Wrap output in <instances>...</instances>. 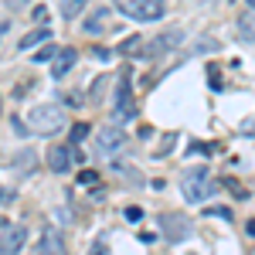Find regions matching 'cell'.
Returning <instances> with one entry per match:
<instances>
[{
	"label": "cell",
	"instance_id": "1",
	"mask_svg": "<svg viewBox=\"0 0 255 255\" xmlns=\"http://www.w3.org/2000/svg\"><path fill=\"white\" fill-rule=\"evenodd\" d=\"M215 187H218V184L211 180L208 167H191V170H184V180H180V194H184V201L201 204V201L211 194Z\"/></svg>",
	"mask_w": 255,
	"mask_h": 255
},
{
	"label": "cell",
	"instance_id": "2",
	"mask_svg": "<svg viewBox=\"0 0 255 255\" xmlns=\"http://www.w3.org/2000/svg\"><path fill=\"white\" fill-rule=\"evenodd\" d=\"M27 126H31V133L51 136V133L65 129V113H61L58 106H34L31 116H27Z\"/></svg>",
	"mask_w": 255,
	"mask_h": 255
},
{
	"label": "cell",
	"instance_id": "3",
	"mask_svg": "<svg viewBox=\"0 0 255 255\" xmlns=\"http://www.w3.org/2000/svg\"><path fill=\"white\" fill-rule=\"evenodd\" d=\"M123 14L136 20H160L163 17V0H113Z\"/></svg>",
	"mask_w": 255,
	"mask_h": 255
},
{
	"label": "cell",
	"instance_id": "4",
	"mask_svg": "<svg viewBox=\"0 0 255 255\" xmlns=\"http://www.w3.org/2000/svg\"><path fill=\"white\" fill-rule=\"evenodd\" d=\"M24 238H27L24 225H7L0 232V255H17L24 249Z\"/></svg>",
	"mask_w": 255,
	"mask_h": 255
},
{
	"label": "cell",
	"instance_id": "5",
	"mask_svg": "<svg viewBox=\"0 0 255 255\" xmlns=\"http://www.w3.org/2000/svg\"><path fill=\"white\" fill-rule=\"evenodd\" d=\"M96 146H99V153H102V157H109V153H116V150H123V146H126V133H123V129H116V126H106V129L99 133Z\"/></svg>",
	"mask_w": 255,
	"mask_h": 255
},
{
	"label": "cell",
	"instance_id": "6",
	"mask_svg": "<svg viewBox=\"0 0 255 255\" xmlns=\"http://www.w3.org/2000/svg\"><path fill=\"white\" fill-rule=\"evenodd\" d=\"M160 225H163V235L170 242H180V238L191 235V225L184 221V215H160Z\"/></svg>",
	"mask_w": 255,
	"mask_h": 255
},
{
	"label": "cell",
	"instance_id": "7",
	"mask_svg": "<svg viewBox=\"0 0 255 255\" xmlns=\"http://www.w3.org/2000/svg\"><path fill=\"white\" fill-rule=\"evenodd\" d=\"M133 102V92H129V75H119V85H116V116H133L136 109L129 106Z\"/></svg>",
	"mask_w": 255,
	"mask_h": 255
},
{
	"label": "cell",
	"instance_id": "8",
	"mask_svg": "<svg viewBox=\"0 0 255 255\" xmlns=\"http://www.w3.org/2000/svg\"><path fill=\"white\" fill-rule=\"evenodd\" d=\"M48 167H51L55 174H65V170L72 167V146H51V150H48Z\"/></svg>",
	"mask_w": 255,
	"mask_h": 255
},
{
	"label": "cell",
	"instance_id": "9",
	"mask_svg": "<svg viewBox=\"0 0 255 255\" xmlns=\"http://www.w3.org/2000/svg\"><path fill=\"white\" fill-rule=\"evenodd\" d=\"M177 41H180V31H167V34H160V38L150 41V48H143V55H163V51H170Z\"/></svg>",
	"mask_w": 255,
	"mask_h": 255
},
{
	"label": "cell",
	"instance_id": "10",
	"mask_svg": "<svg viewBox=\"0 0 255 255\" xmlns=\"http://www.w3.org/2000/svg\"><path fill=\"white\" fill-rule=\"evenodd\" d=\"M75 48H61L58 58H55V65H51V72H55V79H65L68 72H72V65H75Z\"/></svg>",
	"mask_w": 255,
	"mask_h": 255
},
{
	"label": "cell",
	"instance_id": "11",
	"mask_svg": "<svg viewBox=\"0 0 255 255\" xmlns=\"http://www.w3.org/2000/svg\"><path fill=\"white\" fill-rule=\"evenodd\" d=\"M106 17H109V10H106V7H96V10L89 14V20H85V31H89V34H99V31L106 27Z\"/></svg>",
	"mask_w": 255,
	"mask_h": 255
},
{
	"label": "cell",
	"instance_id": "12",
	"mask_svg": "<svg viewBox=\"0 0 255 255\" xmlns=\"http://www.w3.org/2000/svg\"><path fill=\"white\" fill-rule=\"evenodd\" d=\"M41 252H44V255H65V249H61V238L55 235V232H44V242H41Z\"/></svg>",
	"mask_w": 255,
	"mask_h": 255
},
{
	"label": "cell",
	"instance_id": "13",
	"mask_svg": "<svg viewBox=\"0 0 255 255\" xmlns=\"http://www.w3.org/2000/svg\"><path fill=\"white\" fill-rule=\"evenodd\" d=\"M48 38H51L48 27H38V31H31V34L20 38V48H34V44H41V41H48Z\"/></svg>",
	"mask_w": 255,
	"mask_h": 255
},
{
	"label": "cell",
	"instance_id": "14",
	"mask_svg": "<svg viewBox=\"0 0 255 255\" xmlns=\"http://www.w3.org/2000/svg\"><path fill=\"white\" fill-rule=\"evenodd\" d=\"M238 31H242L245 38H255V14H242V17H238Z\"/></svg>",
	"mask_w": 255,
	"mask_h": 255
},
{
	"label": "cell",
	"instance_id": "15",
	"mask_svg": "<svg viewBox=\"0 0 255 255\" xmlns=\"http://www.w3.org/2000/svg\"><path fill=\"white\" fill-rule=\"evenodd\" d=\"M82 7H85V0H61V14H65L68 20L75 17V14H79Z\"/></svg>",
	"mask_w": 255,
	"mask_h": 255
},
{
	"label": "cell",
	"instance_id": "16",
	"mask_svg": "<svg viewBox=\"0 0 255 255\" xmlns=\"http://www.w3.org/2000/svg\"><path fill=\"white\" fill-rule=\"evenodd\" d=\"M89 129H92L89 123H75V126L68 129V133H72V146H75V143H82V139L89 136Z\"/></svg>",
	"mask_w": 255,
	"mask_h": 255
},
{
	"label": "cell",
	"instance_id": "17",
	"mask_svg": "<svg viewBox=\"0 0 255 255\" xmlns=\"http://www.w3.org/2000/svg\"><path fill=\"white\" fill-rule=\"evenodd\" d=\"M139 44H143V38H126L123 44H119V51H123V55H136Z\"/></svg>",
	"mask_w": 255,
	"mask_h": 255
},
{
	"label": "cell",
	"instance_id": "18",
	"mask_svg": "<svg viewBox=\"0 0 255 255\" xmlns=\"http://www.w3.org/2000/svg\"><path fill=\"white\" fill-rule=\"evenodd\" d=\"M58 51H61V48H55V44H48L44 51H38V55H34V61H55V58H58Z\"/></svg>",
	"mask_w": 255,
	"mask_h": 255
},
{
	"label": "cell",
	"instance_id": "19",
	"mask_svg": "<svg viewBox=\"0 0 255 255\" xmlns=\"http://www.w3.org/2000/svg\"><path fill=\"white\" fill-rule=\"evenodd\" d=\"M123 218H126L129 225H139V221H143V208H136V204H133V208H126V211H123Z\"/></svg>",
	"mask_w": 255,
	"mask_h": 255
},
{
	"label": "cell",
	"instance_id": "20",
	"mask_svg": "<svg viewBox=\"0 0 255 255\" xmlns=\"http://www.w3.org/2000/svg\"><path fill=\"white\" fill-rule=\"evenodd\" d=\"M79 184L92 187V184H99V174H96V170H82V174H79Z\"/></svg>",
	"mask_w": 255,
	"mask_h": 255
},
{
	"label": "cell",
	"instance_id": "21",
	"mask_svg": "<svg viewBox=\"0 0 255 255\" xmlns=\"http://www.w3.org/2000/svg\"><path fill=\"white\" fill-rule=\"evenodd\" d=\"M116 170H119L123 177H129V180H139V170H136V167H126V163H116Z\"/></svg>",
	"mask_w": 255,
	"mask_h": 255
},
{
	"label": "cell",
	"instance_id": "22",
	"mask_svg": "<svg viewBox=\"0 0 255 255\" xmlns=\"http://www.w3.org/2000/svg\"><path fill=\"white\" fill-rule=\"evenodd\" d=\"M174 133H167V136H163V143H160V153H157V157H167V150H170V146H174Z\"/></svg>",
	"mask_w": 255,
	"mask_h": 255
},
{
	"label": "cell",
	"instance_id": "23",
	"mask_svg": "<svg viewBox=\"0 0 255 255\" xmlns=\"http://www.w3.org/2000/svg\"><path fill=\"white\" fill-rule=\"evenodd\" d=\"M221 184H225V187H228V191H232V194H235V197H245V191L238 187V184H235V180H232V177H225Z\"/></svg>",
	"mask_w": 255,
	"mask_h": 255
},
{
	"label": "cell",
	"instance_id": "24",
	"mask_svg": "<svg viewBox=\"0 0 255 255\" xmlns=\"http://www.w3.org/2000/svg\"><path fill=\"white\" fill-rule=\"evenodd\" d=\"M14 133H17V136H27V133H31V126H27V123H20V119H14Z\"/></svg>",
	"mask_w": 255,
	"mask_h": 255
},
{
	"label": "cell",
	"instance_id": "25",
	"mask_svg": "<svg viewBox=\"0 0 255 255\" xmlns=\"http://www.w3.org/2000/svg\"><path fill=\"white\" fill-rule=\"evenodd\" d=\"M208 215H218V218H225V221H232V211L228 208H208Z\"/></svg>",
	"mask_w": 255,
	"mask_h": 255
},
{
	"label": "cell",
	"instance_id": "26",
	"mask_svg": "<svg viewBox=\"0 0 255 255\" xmlns=\"http://www.w3.org/2000/svg\"><path fill=\"white\" fill-rule=\"evenodd\" d=\"M96 58L99 61H109V58H113V51H109V48H96Z\"/></svg>",
	"mask_w": 255,
	"mask_h": 255
},
{
	"label": "cell",
	"instance_id": "27",
	"mask_svg": "<svg viewBox=\"0 0 255 255\" xmlns=\"http://www.w3.org/2000/svg\"><path fill=\"white\" fill-rule=\"evenodd\" d=\"M34 20L44 24V20H48V7H34Z\"/></svg>",
	"mask_w": 255,
	"mask_h": 255
},
{
	"label": "cell",
	"instance_id": "28",
	"mask_svg": "<svg viewBox=\"0 0 255 255\" xmlns=\"http://www.w3.org/2000/svg\"><path fill=\"white\" fill-rule=\"evenodd\" d=\"M92 255H109V252H106L102 245H96V249H92Z\"/></svg>",
	"mask_w": 255,
	"mask_h": 255
},
{
	"label": "cell",
	"instance_id": "29",
	"mask_svg": "<svg viewBox=\"0 0 255 255\" xmlns=\"http://www.w3.org/2000/svg\"><path fill=\"white\" fill-rule=\"evenodd\" d=\"M249 235H255V218H252V221H249Z\"/></svg>",
	"mask_w": 255,
	"mask_h": 255
},
{
	"label": "cell",
	"instance_id": "30",
	"mask_svg": "<svg viewBox=\"0 0 255 255\" xmlns=\"http://www.w3.org/2000/svg\"><path fill=\"white\" fill-rule=\"evenodd\" d=\"M249 3H252V10H255V0H249Z\"/></svg>",
	"mask_w": 255,
	"mask_h": 255
}]
</instances>
